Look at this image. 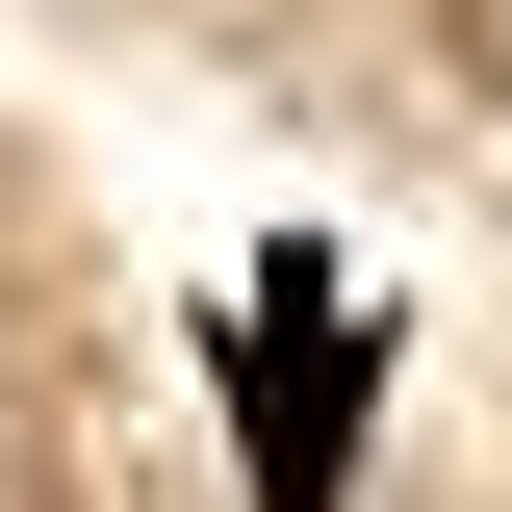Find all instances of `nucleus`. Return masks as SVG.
Segmentation results:
<instances>
[{
	"label": "nucleus",
	"instance_id": "obj_1",
	"mask_svg": "<svg viewBox=\"0 0 512 512\" xmlns=\"http://www.w3.org/2000/svg\"><path fill=\"white\" fill-rule=\"evenodd\" d=\"M461 77H487V103H512V0H461Z\"/></svg>",
	"mask_w": 512,
	"mask_h": 512
}]
</instances>
